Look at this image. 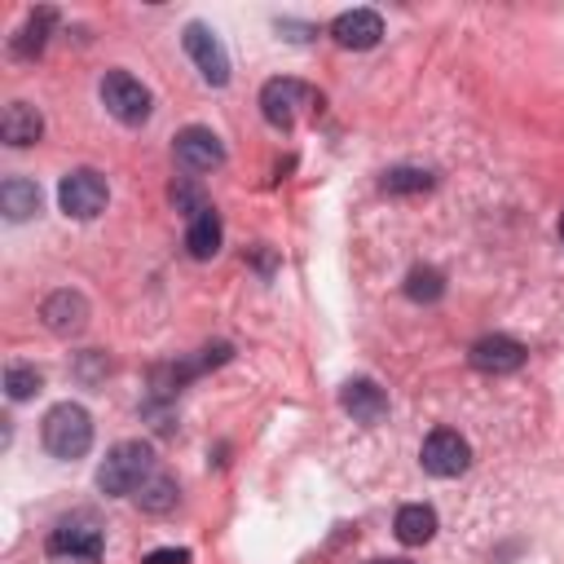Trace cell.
I'll use <instances>...</instances> for the list:
<instances>
[{"label":"cell","instance_id":"cell-16","mask_svg":"<svg viewBox=\"0 0 564 564\" xmlns=\"http://www.w3.org/2000/svg\"><path fill=\"white\" fill-rule=\"evenodd\" d=\"M392 533H397L401 546H423V542L436 538V511L427 502H405L392 520Z\"/></svg>","mask_w":564,"mask_h":564},{"label":"cell","instance_id":"cell-7","mask_svg":"<svg viewBox=\"0 0 564 564\" xmlns=\"http://www.w3.org/2000/svg\"><path fill=\"white\" fill-rule=\"evenodd\" d=\"M419 458H423V471H432V476H441V480H454V476H463V471L471 467V445H467L463 432L436 427V432H427Z\"/></svg>","mask_w":564,"mask_h":564},{"label":"cell","instance_id":"cell-1","mask_svg":"<svg viewBox=\"0 0 564 564\" xmlns=\"http://www.w3.org/2000/svg\"><path fill=\"white\" fill-rule=\"evenodd\" d=\"M40 441H44V449L53 458L75 463V458H84L93 449V414L79 401H57L40 423Z\"/></svg>","mask_w":564,"mask_h":564},{"label":"cell","instance_id":"cell-13","mask_svg":"<svg viewBox=\"0 0 564 564\" xmlns=\"http://www.w3.org/2000/svg\"><path fill=\"white\" fill-rule=\"evenodd\" d=\"M40 317L53 335H79L88 326V300L79 291H53L44 304H40Z\"/></svg>","mask_w":564,"mask_h":564},{"label":"cell","instance_id":"cell-20","mask_svg":"<svg viewBox=\"0 0 564 564\" xmlns=\"http://www.w3.org/2000/svg\"><path fill=\"white\" fill-rule=\"evenodd\" d=\"M176 494H181V489H176V480H172V476H163V471H154V476L137 489V507L159 516V511H172V507H176Z\"/></svg>","mask_w":564,"mask_h":564},{"label":"cell","instance_id":"cell-11","mask_svg":"<svg viewBox=\"0 0 564 564\" xmlns=\"http://www.w3.org/2000/svg\"><path fill=\"white\" fill-rule=\"evenodd\" d=\"M339 405H344V414H352L366 427H375V423L388 419V392L375 379H366V375H357V379H348L339 388Z\"/></svg>","mask_w":564,"mask_h":564},{"label":"cell","instance_id":"cell-4","mask_svg":"<svg viewBox=\"0 0 564 564\" xmlns=\"http://www.w3.org/2000/svg\"><path fill=\"white\" fill-rule=\"evenodd\" d=\"M101 106L119 119V123H128V128H137V123H145L150 119V110H154V97H150V88L132 75V70H106L101 75Z\"/></svg>","mask_w":564,"mask_h":564},{"label":"cell","instance_id":"cell-24","mask_svg":"<svg viewBox=\"0 0 564 564\" xmlns=\"http://www.w3.org/2000/svg\"><path fill=\"white\" fill-rule=\"evenodd\" d=\"M141 564H189V551H185V546H159V551H150Z\"/></svg>","mask_w":564,"mask_h":564},{"label":"cell","instance_id":"cell-10","mask_svg":"<svg viewBox=\"0 0 564 564\" xmlns=\"http://www.w3.org/2000/svg\"><path fill=\"white\" fill-rule=\"evenodd\" d=\"M524 357H529V348L520 339H511V335H485V339H476L467 348V361L480 375H511V370L524 366Z\"/></svg>","mask_w":564,"mask_h":564},{"label":"cell","instance_id":"cell-8","mask_svg":"<svg viewBox=\"0 0 564 564\" xmlns=\"http://www.w3.org/2000/svg\"><path fill=\"white\" fill-rule=\"evenodd\" d=\"M44 551H48L53 560L97 564V560H101V551H106V542H101V529H97L93 520H62V524L48 533Z\"/></svg>","mask_w":564,"mask_h":564},{"label":"cell","instance_id":"cell-5","mask_svg":"<svg viewBox=\"0 0 564 564\" xmlns=\"http://www.w3.org/2000/svg\"><path fill=\"white\" fill-rule=\"evenodd\" d=\"M57 203H62L66 216H75V220H93V216L106 212V203H110V185H106V176L93 172V167H70V172L57 181Z\"/></svg>","mask_w":564,"mask_h":564},{"label":"cell","instance_id":"cell-23","mask_svg":"<svg viewBox=\"0 0 564 564\" xmlns=\"http://www.w3.org/2000/svg\"><path fill=\"white\" fill-rule=\"evenodd\" d=\"M172 203H176V212H185L189 220H194V216H198L203 207H212V203L203 198V189H198L194 181H176V185H172Z\"/></svg>","mask_w":564,"mask_h":564},{"label":"cell","instance_id":"cell-2","mask_svg":"<svg viewBox=\"0 0 564 564\" xmlns=\"http://www.w3.org/2000/svg\"><path fill=\"white\" fill-rule=\"evenodd\" d=\"M150 476H154V449L145 441H119L97 467V489L106 498H123L137 494Z\"/></svg>","mask_w":564,"mask_h":564},{"label":"cell","instance_id":"cell-14","mask_svg":"<svg viewBox=\"0 0 564 564\" xmlns=\"http://www.w3.org/2000/svg\"><path fill=\"white\" fill-rule=\"evenodd\" d=\"M0 137L4 145L22 150V145H35L44 137V115L31 106V101H9L4 115H0Z\"/></svg>","mask_w":564,"mask_h":564},{"label":"cell","instance_id":"cell-17","mask_svg":"<svg viewBox=\"0 0 564 564\" xmlns=\"http://www.w3.org/2000/svg\"><path fill=\"white\" fill-rule=\"evenodd\" d=\"M220 242H225L220 212H216V207H203V212L189 220V229H185V247H189L194 260H212V256L220 251Z\"/></svg>","mask_w":564,"mask_h":564},{"label":"cell","instance_id":"cell-21","mask_svg":"<svg viewBox=\"0 0 564 564\" xmlns=\"http://www.w3.org/2000/svg\"><path fill=\"white\" fill-rule=\"evenodd\" d=\"M40 383H44V379H40L35 366H22V361L4 366V397H9V401H26V397H35Z\"/></svg>","mask_w":564,"mask_h":564},{"label":"cell","instance_id":"cell-12","mask_svg":"<svg viewBox=\"0 0 564 564\" xmlns=\"http://www.w3.org/2000/svg\"><path fill=\"white\" fill-rule=\"evenodd\" d=\"M330 35H335L339 48H357L361 53V48H375L383 40V18L375 9H348V13H339L330 22Z\"/></svg>","mask_w":564,"mask_h":564},{"label":"cell","instance_id":"cell-19","mask_svg":"<svg viewBox=\"0 0 564 564\" xmlns=\"http://www.w3.org/2000/svg\"><path fill=\"white\" fill-rule=\"evenodd\" d=\"M405 295H410L414 304H436V300L445 295V278H441V269H432V264H414V269L405 273Z\"/></svg>","mask_w":564,"mask_h":564},{"label":"cell","instance_id":"cell-15","mask_svg":"<svg viewBox=\"0 0 564 564\" xmlns=\"http://www.w3.org/2000/svg\"><path fill=\"white\" fill-rule=\"evenodd\" d=\"M53 22H57V9H35L22 26H18V35L9 40V53L13 57H22V62H35L40 53H44V44H48V31H53Z\"/></svg>","mask_w":564,"mask_h":564},{"label":"cell","instance_id":"cell-9","mask_svg":"<svg viewBox=\"0 0 564 564\" xmlns=\"http://www.w3.org/2000/svg\"><path fill=\"white\" fill-rule=\"evenodd\" d=\"M172 150H176V163L185 167V172H216L220 163H225V141L212 132V128H203V123H189V128H181L176 132V141H172Z\"/></svg>","mask_w":564,"mask_h":564},{"label":"cell","instance_id":"cell-3","mask_svg":"<svg viewBox=\"0 0 564 564\" xmlns=\"http://www.w3.org/2000/svg\"><path fill=\"white\" fill-rule=\"evenodd\" d=\"M317 101H322L317 88L304 84V79H295V75H278V79H269V84L260 88V115H264L273 128H282V132L295 128L300 115H308Z\"/></svg>","mask_w":564,"mask_h":564},{"label":"cell","instance_id":"cell-25","mask_svg":"<svg viewBox=\"0 0 564 564\" xmlns=\"http://www.w3.org/2000/svg\"><path fill=\"white\" fill-rule=\"evenodd\" d=\"M370 564H410V560H370Z\"/></svg>","mask_w":564,"mask_h":564},{"label":"cell","instance_id":"cell-26","mask_svg":"<svg viewBox=\"0 0 564 564\" xmlns=\"http://www.w3.org/2000/svg\"><path fill=\"white\" fill-rule=\"evenodd\" d=\"M560 238H564V212H560Z\"/></svg>","mask_w":564,"mask_h":564},{"label":"cell","instance_id":"cell-6","mask_svg":"<svg viewBox=\"0 0 564 564\" xmlns=\"http://www.w3.org/2000/svg\"><path fill=\"white\" fill-rule=\"evenodd\" d=\"M181 44H185L189 62L198 66V75H203L212 88H225V84H229V53H225L220 35H216L207 22H185Z\"/></svg>","mask_w":564,"mask_h":564},{"label":"cell","instance_id":"cell-22","mask_svg":"<svg viewBox=\"0 0 564 564\" xmlns=\"http://www.w3.org/2000/svg\"><path fill=\"white\" fill-rule=\"evenodd\" d=\"M383 189L388 194H423V189H432V172L427 167H392V172H383Z\"/></svg>","mask_w":564,"mask_h":564},{"label":"cell","instance_id":"cell-18","mask_svg":"<svg viewBox=\"0 0 564 564\" xmlns=\"http://www.w3.org/2000/svg\"><path fill=\"white\" fill-rule=\"evenodd\" d=\"M0 212H4V220H31L35 212H40V185L35 181H26V176H9L4 185H0Z\"/></svg>","mask_w":564,"mask_h":564}]
</instances>
